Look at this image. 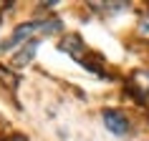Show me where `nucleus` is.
Instances as JSON below:
<instances>
[{
	"mask_svg": "<svg viewBox=\"0 0 149 141\" xmlns=\"http://www.w3.org/2000/svg\"><path fill=\"white\" fill-rule=\"evenodd\" d=\"M84 43H81V38L79 35H66V38H63V43H61V50L63 53H68V55H73V58H76V61H81V58H84Z\"/></svg>",
	"mask_w": 149,
	"mask_h": 141,
	"instance_id": "nucleus-3",
	"label": "nucleus"
},
{
	"mask_svg": "<svg viewBox=\"0 0 149 141\" xmlns=\"http://www.w3.org/2000/svg\"><path fill=\"white\" fill-rule=\"evenodd\" d=\"M134 91L144 101H149V70H136L134 73Z\"/></svg>",
	"mask_w": 149,
	"mask_h": 141,
	"instance_id": "nucleus-4",
	"label": "nucleus"
},
{
	"mask_svg": "<svg viewBox=\"0 0 149 141\" xmlns=\"http://www.w3.org/2000/svg\"><path fill=\"white\" fill-rule=\"evenodd\" d=\"M101 118H104V126H106V129H109L111 133H116V136H124V133L129 131L126 116L121 113V111H116V109L104 111V113H101Z\"/></svg>",
	"mask_w": 149,
	"mask_h": 141,
	"instance_id": "nucleus-2",
	"label": "nucleus"
},
{
	"mask_svg": "<svg viewBox=\"0 0 149 141\" xmlns=\"http://www.w3.org/2000/svg\"><path fill=\"white\" fill-rule=\"evenodd\" d=\"M36 48H38V40L25 43V48L15 55V58H13V66H15V68H23V63H31V58L36 55Z\"/></svg>",
	"mask_w": 149,
	"mask_h": 141,
	"instance_id": "nucleus-5",
	"label": "nucleus"
},
{
	"mask_svg": "<svg viewBox=\"0 0 149 141\" xmlns=\"http://www.w3.org/2000/svg\"><path fill=\"white\" fill-rule=\"evenodd\" d=\"M58 30H61V23L58 20H33V23H23V25H18L15 30H13V35L8 40L0 43V50H8V48L18 46L23 40L25 43H33L40 35H51V33H58Z\"/></svg>",
	"mask_w": 149,
	"mask_h": 141,
	"instance_id": "nucleus-1",
	"label": "nucleus"
}]
</instances>
